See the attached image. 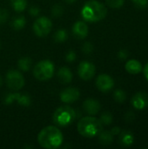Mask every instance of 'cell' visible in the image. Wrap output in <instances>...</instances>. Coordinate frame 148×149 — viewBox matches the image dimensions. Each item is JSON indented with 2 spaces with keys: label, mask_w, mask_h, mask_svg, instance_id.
<instances>
[{
  "label": "cell",
  "mask_w": 148,
  "mask_h": 149,
  "mask_svg": "<svg viewBox=\"0 0 148 149\" xmlns=\"http://www.w3.org/2000/svg\"><path fill=\"white\" fill-rule=\"evenodd\" d=\"M63 134L62 132L54 126H48L43 128L38 135V144L45 149H56L59 148L63 143Z\"/></svg>",
  "instance_id": "1"
},
{
  "label": "cell",
  "mask_w": 148,
  "mask_h": 149,
  "mask_svg": "<svg viewBox=\"0 0 148 149\" xmlns=\"http://www.w3.org/2000/svg\"><path fill=\"white\" fill-rule=\"evenodd\" d=\"M106 14L107 9L105 4L97 0L87 1L81 10V16L87 22L100 21L106 17Z\"/></svg>",
  "instance_id": "2"
},
{
  "label": "cell",
  "mask_w": 148,
  "mask_h": 149,
  "mask_svg": "<svg viewBox=\"0 0 148 149\" xmlns=\"http://www.w3.org/2000/svg\"><path fill=\"white\" fill-rule=\"evenodd\" d=\"M78 132L80 135L85 138H93L98 136L103 129V124L99 119L92 115L83 117L79 120L77 125Z\"/></svg>",
  "instance_id": "3"
},
{
  "label": "cell",
  "mask_w": 148,
  "mask_h": 149,
  "mask_svg": "<svg viewBox=\"0 0 148 149\" xmlns=\"http://www.w3.org/2000/svg\"><path fill=\"white\" fill-rule=\"evenodd\" d=\"M77 118L76 111L69 106L60 107L55 110L52 115L53 122L59 127H67Z\"/></svg>",
  "instance_id": "4"
},
{
  "label": "cell",
  "mask_w": 148,
  "mask_h": 149,
  "mask_svg": "<svg viewBox=\"0 0 148 149\" xmlns=\"http://www.w3.org/2000/svg\"><path fill=\"white\" fill-rule=\"evenodd\" d=\"M55 72V66L50 60L39 61L33 69L34 77L39 81H46L52 78Z\"/></svg>",
  "instance_id": "5"
},
{
  "label": "cell",
  "mask_w": 148,
  "mask_h": 149,
  "mask_svg": "<svg viewBox=\"0 0 148 149\" xmlns=\"http://www.w3.org/2000/svg\"><path fill=\"white\" fill-rule=\"evenodd\" d=\"M6 85L13 91H18L24 86V78L23 74L17 70H10L6 74Z\"/></svg>",
  "instance_id": "6"
},
{
  "label": "cell",
  "mask_w": 148,
  "mask_h": 149,
  "mask_svg": "<svg viewBox=\"0 0 148 149\" xmlns=\"http://www.w3.org/2000/svg\"><path fill=\"white\" fill-rule=\"evenodd\" d=\"M33 31L38 37L47 36L52 28L51 20L46 17H39L33 24Z\"/></svg>",
  "instance_id": "7"
},
{
  "label": "cell",
  "mask_w": 148,
  "mask_h": 149,
  "mask_svg": "<svg viewBox=\"0 0 148 149\" xmlns=\"http://www.w3.org/2000/svg\"><path fill=\"white\" fill-rule=\"evenodd\" d=\"M17 103L22 107H30L31 104V99L28 94L19 93H10L3 98V103L5 105H10L12 103Z\"/></svg>",
  "instance_id": "8"
},
{
  "label": "cell",
  "mask_w": 148,
  "mask_h": 149,
  "mask_svg": "<svg viewBox=\"0 0 148 149\" xmlns=\"http://www.w3.org/2000/svg\"><path fill=\"white\" fill-rule=\"evenodd\" d=\"M95 65L89 61H82L78 68V73L83 80H90L95 75Z\"/></svg>",
  "instance_id": "9"
},
{
  "label": "cell",
  "mask_w": 148,
  "mask_h": 149,
  "mask_svg": "<svg viewBox=\"0 0 148 149\" xmlns=\"http://www.w3.org/2000/svg\"><path fill=\"white\" fill-rule=\"evenodd\" d=\"M80 97V93L79 89L75 87H67L61 91L60 100L62 102L66 104H72L77 101Z\"/></svg>",
  "instance_id": "10"
},
{
  "label": "cell",
  "mask_w": 148,
  "mask_h": 149,
  "mask_svg": "<svg viewBox=\"0 0 148 149\" xmlns=\"http://www.w3.org/2000/svg\"><path fill=\"white\" fill-rule=\"evenodd\" d=\"M113 78L107 74H100L96 79V86L101 92H108L113 89Z\"/></svg>",
  "instance_id": "11"
},
{
  "label": "cell",
  "mask_w": 148,
  "mask_h": 149,
  "mask_svg": "<svg viewBox=\"0 0 148 149\" xmlns=\"http://www.w3.org/2000/svg\"><path fill=\"white\" fill-rule=\"evenodd\" d=\"M84 111L89 115H96L100 110V103L95 99H87L83 103Z\"/></svg>",
  "instance_id": "12"
},
{
  "label": "cell",
  "mask_w": 148,
  "mask_h": 149,
  "mask_svg": "<svg viewBox=\"0 0 148 149\" xmlns=\"http://www.w3.org/2000/svg\"><path fill=\"white\" fill-rule=\"evenodd\" d=\"M132 105L138 110L145 109L148 107V95L146 93H138L132 99Z\"/></svg>",
  "instance_id": "13"
},
{
  "label": "cell",
  "mask_w": 148,
  "mask_h": 149,
  "mask_svg": "<svg viewBox=\"0 0 148 149\" xmlns=\"http://www.w3.org/2000/svg\"><path fill=\"white\" fill-rule=\"evenodd\" d=\"M72 33L79 39H83V38H86V36L88 35L87 24L83 21L76 22L72 27Z\"/></svg>",
  "instance_id": "14"
},
{
  "label": "cell",
  "mask_w": 148,
  "mask_h": 149,
  "mask_svg": "<svg viewBox=\"0 0 148 149\" xmlns=\"http://www.w3.org/2000/svg\"><path fill=\"white\" fill-rule=\"evenodd\" d=\"M58 78L62 84H69L72 80V72L68 67L63 66L58 71Z\"/></svg>",
  "instance_id": "15"
},
{
  "label": "cell",
  "mask_w": 148,
  "mask_h": 149,
  "mask_svg": "<svg viewBox=\"0 0 148 149\" xmlns=\"http://www.w3.org/2000/svg\"><path fill=\"white\" fill-rule=\"evenodd\" d=\"M143 67L140 61L136 59H130L126 64V70L131 74H138L142 71Z\"/></svg>",
  "instance_id": "16"
},
{
  "label": "cell",
  "mask_w": 148,
  "mask_h": 149,
  "mask_svg": "<svg viewBox=\"0 0 148 149\" xmlns=\"http://www.w3.org/2000/svg\"><path fill=\"white\" fill-rule=\"evenodd\" d=\"M98 136L99 141L102 145H110L113 141V134L111 131H101Z\"/></svg>",
  "instance_id": "17"
},
{
  "label": "cell",
  "mask_w": 148,
  "mask_h": 149,
  "mask_svg": "<svg viewBox=\"0 0 148 149\" xmlns=\"http://www.w3.org/2000/svg\"><path fill=\"white\" fill-rule=\"evenodd\" d=\"M133 135L132 133L128 132V131H124L121 133L120 136V142L122 146L124 147H129L133 144Z\"/></svg>",
  "instance_id": "18"
},
{
  "label": "cell",
  "mask_w": 148,
  "mask_h": 149,
  "mask_svg": "<svg viewBox=\"0 0 148 149\" xmlns=\"http://www.w3.org/2000/svg\"><path fill=\"white\" fill-rule=\"evenodd\" d=\"M31 65H32V61H31V58H29V57H23L17 62L18 69L20 71H23V72L29 71L31 66Z\"/></svg>",
  "instance_id": "19"
},
{
  "label": "cell",
  "mask_w": 148,
  "mask_h": 149,
  "mask_svg": "<svg viewBox=\"0 0 148 149\" xmlns=\"http://www.w3.org/2000/svg\"><path fill=\"white\" fill-rule=\"evenodd\" d=\"M26 24V19L24 16H18L17 17H15L12 22H11V26L14 30L16 31H19L21 29H23L25 26Z\"/></svg>",
  "instance_id": "20"
},
{
  "label": "cell",
  "mask_w": 148,
  "mask_h": 149,
  "mask_svg": "<svg viewBox=\"0 0 148 149\" xmlns=\"http://www.w3.org/2000/svg\"><path fill=\"white\" fill-rule=\"evenodd\" d=\"M11 7L17 12L24 11L27 7V0H10Z\"/></svg>",
  "instance_id": "21"
},
{
  "label": "cell",
  "mask_w": 148,
  "mask_h": 149,
  "mask_svg": "<svg viewBox=\"0 0 148 149\" xmlns=\"http://www.w3.org/2000/svg\"><path fill=\"white\" fill-rule=\"evenodd\" d=\"M53 38H54L55 42L62 43V42H65L68 38V33H67L66 30H65V29H59V30H58L54 33V37Z\"/></svg>",
  "instance_id": "22"
},
{
  "label": "cell",
  "mask_w": 148,
  "mask_h": 149,
  "mask_svg": "<svg viewBox=\"0 0 148 149\" xmlns=\"http://www.w3.org/2000/svg\"><path fill=\"white\" fill-rule=\"evenodd\" d=\"M113 97H114V100H115L117 102H119V103H123V102L126 100V93H125L123 90L119 89V90H116V91L114 92Z\"/></svg>",
  "instance_id": "23"
},
{
  "label": "cell",
  "mask_w": 148,
  "mask_h": 149,
  "mask_svg": "<svg viewBox=\"0 0 148 149\" xmlns=\"http://www.w3.org/2000/svg\"><path fill=\"white\" fill-rule=\"evenodd\" d=\"M113 118L112 113H109V112H106V113H102V115L100 116L99 120L101 121V123H102L103 125L108 126V125H110V124L113 122Z\"/></svg>",
  "instance_id": "24"
},
{
  "label": "cell",
  "mask_w": 148,
  "mask_h": 149,
  "mask_svg": "<svg viewBox=\"0 0 148 149\" xmlns=\"http://www.w3.org/2000/svg\"><path fill=\"white\" fill-rule=\"evenodd\" d=\"M107 5L113 9H119L123 6L125 0H106Z\"/></svg>",
  "instance_id": "25"
},
{
  "label": "cell",
  "mask_w": 148,
  "mask_h": 149,
  "mask_svg": "<svg viewBox=\"0 0 148 149\" xmlns=\"http://www.w3.org/2000/svg\"><path fill=\"white\" fill-rule=\"evenodd\" d=\"M64 13V8L59 4H55L51 9V15L54 17H59Z\"/></svg>",
  "instance_id": "26"
},
{
  "label": "cell",
  "mask_w": 148,
  "mask_h": 149,
  "mask_svg": "<svg viewBox=\"0 0 148 149\" xmlns=\"http://www.w3.org/2000/svg\"><path fill=\"white\" fill-rule=\"evenodd\" d=\"M9 12L6 9L0 8V24H3L8 20Z\"/></svg>",
  "instance_id": "27"
},
{
  "label": "cell",
  "mask_w": 148,
  "mask_h": 149,
  "mask_svg": "<svg viewBox=\"0 0 148 149\" xmlns=\"http://www.w3.org/2000/svg\"><path fill=\"white\" fill-rule=\"evenodd\" d=\"M134 5L139 9H146L148 5V0H133Z\"/></svg>",
  "instance_id": "28"
},
{
  "label": "cell",
  "mask_w": 148,
  "mask_h": 149,
  "mask_svg": "<svg viewBox=\"0 0 148 149\" xmlns=\"http://www.w3.org/2000/svg\"><path fill=\"white\" fill-rule=\"evenodd\" d=\"M82 51L85 54H91L93 51V45L90 42H86L83 45Z\"/></svg>",
  "instance_id": "29"
},
{
  "label": "cell",
  "mask_w": 148,
  "mask_h": 149,
  "mask_svg": "<svg viewBox=\"0 0 148 149\" xmlns=\"http://www.w3.org/2000/svg\"><path fill=\"white\" fill-rule=\"evenodd\" d=\"M76 53H75V52H73V51H69L68 52H67V54H66V56H65V60L67 61V62H73L75 59H76Z\"/></svg>",
  "instance_id": "30"
},
{
  "label": "cell",
  "mask_w": 148,
  "mask_h": 149,
  "mask_svg": "<svg viewBox=\"0 0 148 149\" xmlns=\"http://www.w3.org/2000/svg\"><path fill=\"white\" fill-rule=\"evenodd\" d=\"M29 13L32 16V17H38L40 13V9L37 6H31L29 9Z\"/></svg>",
  "instance_id": "31"
},
{
  "label": "cell",
  "mask_w": 148,
  "mask_h": 149,
  "mask_svg": "<svg viewBox=\"0 0 148 149\" xmlns=\"http://www.w3.org/2000/svg\"><path fill=\"white\" fill-rule=\"evenodd\" d=\"M118 55H119V58L120 59H126L128 57V52L126 50H120L119 52V54Z\"/></svg>",
  "instance_id": "32"
},
{
  "label": "cell",
  "mask_w": 148,
  "mask_h": 149,
  "mask_svg": "<svg viewBox=\"0 0 148 149\" xmlns=\"http://www.w3.org/2000/svg\"><path fill=\"white\" fill-rule=\"evenodd\" d=\"M126 120H127V121H132V120L134 119V113H132V112L127 113H126Z\"/></svg>",
  "instance_id": "33"
},
{
  "label": "cell",
  "mask_w": 148,
  "mask_h": 149,
  "mask_svg": "<svg viewBox=\"0 0 148 149\" xmlns=\"http://www.w3.org/2000/svg\"><path fill=\"white\" fill-rule=\"evenodd\" d=\"M111 133L113 134V135H118V134H120V127H113L112 130H111Z\"/></svg>",
  "instance_id": "34"
},
{
  "label": "cell",
  "mask_w": 148,
  "mask_h": 149,
  "mask_svg": "<svg viewBox=\"0 0 148 149\" xmlns=\"http://www.w3.org/2000/svg\"><path fill=\"white\" fill-rule=\"evenodd\" d=\"M144 75H145L146 79L148 80V63L144 67Z\"/></svg>",
  "instance_id": "35"
},
{
  "label": "cell",
  "mask_w": 148,
  "mask_h": 149,
  "mask_svg": "<svg viewBox=\"0 0 148 149\" xmlns=\"http://www.w3.org/2000/svg\"><path fill=\"white\" fill-rule=\"evenodd\" d=\"M67 3H75L77 0H65Z\"/></svg>",
  "instance_id": "36"
},
{
  "label": "cell",
  "mask_w": 148,
  "mask_h": 149,
  "mask_svg": "<svg viewBox=\"0 0 148 149\" xmlns=\"http://www.w3.org/2000/svg\"><path fill=\"white\" fill-rule=\"evenodd\" d=\"M2 84H3V79H2V77L0 75V86H2Z\"/></svg>",
  "instance_id": "37"
},
{
  "label": "cell",
  "mask_w": 148,
  "mask_h": 149,
  "mask_svg": "<svg viewBox=\"0 0 148 149\" xmlns=\"http://www.w3.org/2000/svg\"><path fill=\"white\" fill-rule=\"evenodd\" d=\"M0 46H1V45H0Z\"/></svg>",
  "instance_id": "38"
}]
</instances>
